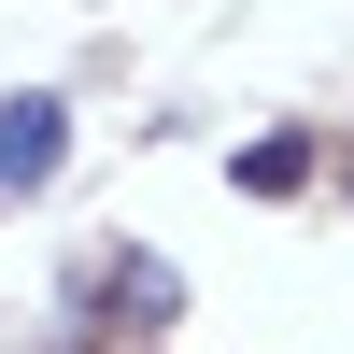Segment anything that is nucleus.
Segmentation results:
<instances>
[{
    "mask_svg": "<svg viewBox=\"0 0 354 354\" xmlns=\"http://www.w3.org/2000/svg\"><path fill=\"white\" fill-rule=\"evenodd\" d=\"M57 142H71V128H57V100H15V113H0V185H43Z\"/></svg>",
    "mask_w": 354,
    "mask_h": 354,
    "instance_id": "f257e3e1",
    "label": "nucleus"
},
{
    "mask_svg": "<svg viewBox=\"0 0 354 354\" xmlns=\"http://www.w3.org/2000/svg\"><path fill=\"white\" fill-rule=\"evenodd\" d=\"M298 170H312V142H298V128H270V142L241 156V185H298Z\"/></svg>",
    "mask_w": 354,
    "mask_h": 354,
    "instance_id": "f03ea898",
    "label": "nucleus"
}]
</instances>
